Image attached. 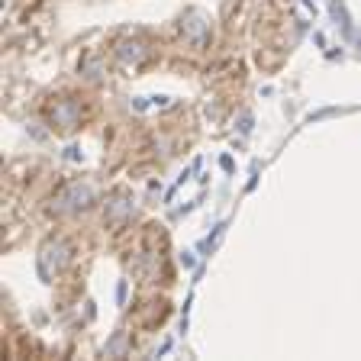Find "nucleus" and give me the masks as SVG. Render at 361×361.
Segmentation results:
<instances>
[{
  "label": "nucleus",
  "mask_w": 361,
  "mask_h": 361,
  "mask_svg": "<svg viewBox=\"0 0 361 361\" xmlns=\"http://www.w3.org/2000/svg\"><path fill=\"white\" fill-rule=\"evenodd\" d=\"M90 203H94V188L75 180V184L61 188L52 197V213H78V210H87Z\"/></svg>",
  "instance_id": "1"
},
{
  "label": "nucleus",
  "mask_w": 361,
  "mask_h": 361,
  "mask_svg": "<svg viewBox=\"0 0 361 361\" xmlns=\"http://www.w3.org/2000/svg\"><path fill=\"white\" fill-rule=\"evenodd\" d=\"M68 258H71V245H68L65 239L45 242L42 252H39V274H42V278H52V274H59V271L68 264Z\"/></svg>",
  "instance_id": "2"
},
{
  "label": "nucleus",
  "mask_w": 361,
  "mask_h": 361,
  "mask_svg": "<svg viewBox=\"0 0 361 361\" xmlns=\"http://www.w3.org/2000/svg\"><path fill=\"white\" fill-rule=\"evenodd\" d=\"M113 52H116V61H120L123 68H139L152 59L149 42H142V39H123V42H116Z\"/></svg>",
  "instance_id": "3"
},
{
  "label": "nucleus",
  "mask_w": 361,
  "mask_h": 361,
  "mask_svg": "<svg viewBox=\"0 0 361 361\" xmlns=\"http://www.w3.org/2000/svg\"><path fill=\"white\" fill-rule=\"evenodd\" d=\"M49 123H52L55 129H61V133H71V129H78V123H81V104L71 97L59 100V104L49 110Z\"/></svg>",
  "instance_id": "4"
},
{
  "label": "nucleus",
  "mask_w": 361,
  "mask_h": 361,
  "mask_svg": "<svg viewBox=\"0 0 361 361\" xmlns=\"http://www.w3.org/2000/svg\"><path fill=\"white\" fill-rule=\"evenodd\" d=\"M180 32H184V39L194 45H203L207 39H210V23L203 20V13H188L184 16V23H180Z\"/></svg>",
  "instance_id": "5"
},
{
  "label": "nucleus",
  "mask_w": 361,
  "mask_h": 361,
  "mask_svg": "<svg viewBox=\"0 0 361 361\" xmlns=\"http://www.w3.org/2000/svg\"><path fill=\"white\" fill-rule=\"evenodd\" d=\"M133 213H135V207L129 194H113L106 200V219L110 223H126V219H133Z\"/></svg>",
  "instance_id": "6"
},
{
  "label": "nucleus",
  "mask_w": 361,
  "mask_h": 361,
  "mask_svg": "<svg viewBox=\"0 0 361 361\" xmlns=\"http://www.w3.org/2000/svg\"><path fill=\"white\" fill-rule=\"evenodd\" d=\"M123 352H126V336L120 332V336H116L110 345H106V355H123Z\"/></svg>",
  "instance_id": "7"
},
{
  "label": "nucleus",
  "mask_w": 361,
  "mask_h": 361,
  "mask_svg": "<svg viewBox=\"0 0 361 361\" xmlns=\"http://www.w3.org/2000/svg\"><path fill=\"white\" fill-rule=\"evenodd\" d=\"M81 71H87L90 81H97V78H100V61H97V59H87V61H84Z\"/></svg>",
  "instance_id": "8"
}]
</instances>
